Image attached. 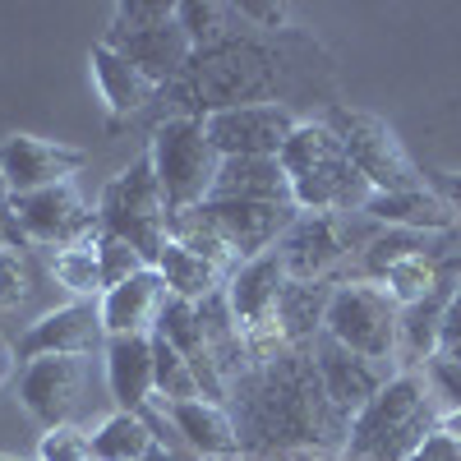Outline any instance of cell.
Instances as JSON below:
<instances>
[{"label": "cell", "mask_w": 461, "mask_h": 461, "mask_svg": "<svg viewBox=\"0 0 461 461\" xmlns=\"http://www.w3.org/2000/svg\"><path fill=\"white\" fill-rule=\"evenodd\" d=\"M300 97H337V74L328 51L295 28L286 32H254L236 28L217 47L194 51L185 74L162 88L167 115H194L208 121L230 106H291Z\"/></svg>", "instance_id": "6da1fadb"}, {"label": "cell", "mask_w": 461, "mask_h": 461, "mask_svg": "<svg viewBox=\"0 0 461 461\" xmlns=\"http://www.w3.org/2000/svg\"><path fill=\"white\" fill-rule=\"evenodd\" d=\"M226 411L245 461H337L351 434V420L323 393L314 356L295 346L230 383Z\"/></svg>", "instance_id": "7a4b0ae2"}, {"label": "cell", "mask_w": 461, "mask_h": 461, "mask_svg": "<svg viewBox=\"0 0 461 461\" xmlns=\"http://www.w3.org/2000/svg\"><path fill=\"white\" fill-rule=\"evenodd\" d=\"M438 402L425 369H402L383 393L351 420V434L337 461H411V452L438 429Z\"/></svg>", "instance_id": "3957f363"}, {"label": "cell", "mask_w": 461, "mask_h": 461, "mask_svg": "<svg viewBox=\"0 0 461 461\" xmlns=\"http://www.w3.org/2000/svg\"><path fill=\"white\" fill-rule=\"evenodd\" d=\"M282 171L291 180V199L300 212H365L374 199L369 180L351 167L337 134L319 121H300L282 148Z\"/></svg>", "instance_id": "277c9868"}, {"label": "cell", "mask_w": 461, "mask_h": 461, "mask_svg": "<svg viewBox=\"0 0 461 461\" xmlns=\"http://www.w3.org/2000/svg\"><path fill=\"white\" fill-rule=\"evenodd\" d=\"M167 199H162V185H158V171H152V158L139 152L130 167H121L102 199H97V226L102 236H115L143 254L148 267H158L162 249H167Z\"/></svg>", "instance_id": "5b68a950"}, {"label": "cell", "mask_w": 461, "mask_h": 461, "mask_svg": "<svg viewBox=\"0 0 461 461\" xmlns=\"http://www.w3.org/2000/svg\"><path fill=\"white\" fill-rule=\"evenodd\" d=\"M148 158H152V171H158L167 212H185V208H199L212 199L221 152L212 148L203 121H194V115L158 121L148 139Z\"/></svg>", "instance_id": "8992f818"}, {"label": "cell", "mask_w": 461, "mask_h": 461, "mask_svg": "<svg viewBox=\"0 0 461 461\" xmlns=\"http://www.w3.org/2000/svg\"><path fill=\"white\" fill-rule=\"evenodd\" d=\"M323 125L337 134V143L346 148L351 167L369 180L374 194H411V189H425V171L411 162L406 143L397 139V130L383 115L332 102L323 111Z\"/></svg>", "instance_id": "52a82bcc"}, {"label": "cell", "mask_w": 461, "mask_h": 461, "mask_svg": "<svg viewBox=\"0 0 461 461\" xmlns=\"http://www.w3.org/2000/svg\"><path fill=\"white\" fill-rule=\"evenodd\" d=\"M397 328H402V304L383 291L378 282H337L328 314H323V337L356 351L374 365H388L397 356Z\"/></svg>", "instance_id": "ba28073f"}, {"label": "cell", "mask_w": 461, "mask_h": 461, "mask_svg": "<svg viewBox=\"0 0 461 461\" xmlns=\"http://www.w3.org/2000/svg\"><path fill=\"white\" fill-rule=\"evenodd\" d=\"M365 212H300L286 236L277 240V258L286 267L291 282H328L332 267H341L356 254V245L365 249L378 230L360 226Z\"/></svg>", "instance_id": "9c48e42d"}, {"label": "cell", "mask_w": 461, "mask_h": 461, "mask_svg": "<svg viewBox=\"0 0 461 461\" xmlns=\"http://www.w3.org/2000/svg\"><path fill=\"white\" fill-rule=\"evenodd\" d=\"M19 230L28 245H47V249H74V245H93L102 236L97 208L79 199L74 180L51 185V189H32V194H14L10 203Z\"/></svg>", "instance_id": "30bf717a"}, {"label": "cell", "mask_w": 461, "mask_h": 461, "mask_svg": "<svg viewBox=\"0 0 461 461\" xmlns=\"http://www.w3.org/2000/svg\"><path fill=\"white\" fill-rule=\"evenodd\" d=\"M194 212L240 263L277 249L286 226L300 217V208H286V203H240V199H208Z\"/></svg>", "instance_id": "8fae6325"}, {"label": "cell", "mask_w": 461, "mask_h": 461, "mask_svg": "<svg viewBox=\"0 0 461 461\" xmlns=\"http://www.w3.org/2000/svg\"><path fill=\"white\" fill-rule=\"evenodd\" d=\"M300 115L291 106H230L203 121L221 158H282Z\"/></svg>", "instance_id": "7c38bea8"}, {"label": "cell", "mask_w": 461, "mask_h": 461, "mask_svg": "<svg viewBox=\"0 0 461 461\" xmlns=\"http://www.w3.org/2000/svg\"><path fill=\"white\" fill-rule=\"evenodd\" d=\"M93 158L74 143L37 139V134H10L0 143V180L10 185V194H32V189H51L74 180Z\"/></svg>", "instance_id": "4fadbf2b"}, {"label": "cell", "mask_w": 461, "mask_h": 461, "mask_svg": "<svg viewBox=\"0 0 461 461\" xmlns=\"http://www.w3.org/2000/svg\"><path fill=\"white\" fill-rule=\"evenodd\" d=\"M19 360H42V356H97L106 351V328L97 300H69L60 310H47L42 319H32L28 332L14 341Z\"/></svg>", "instance_id": "5bb4252c"}, {"label": "cell", "mask_w": 461, "mask_h": 461, "mask_svg": "<svg viewBox=\"0 0 461 461\" xmlns=\"http://www.w3.org/2000/svg\"><path fill=\"white\" fill-rule=\"evenodd\" d=\"M23 411L37 420L42 429H60L69 425L74 406H79V388H84V360L79 356H42L28 360L14 378Z\"/></svg>", "instance_id": "9a60e30c"}, {"label": "cell", "mask_w": 461, "mask_h": 461, "mask_svg": "<svg viewBox=\"0 0 461 461\" xmlns=\"http://www.w3.org/2000/svg\"><path fill=\"white\" fill-rule=\"evenodd\" d=\"M310 356H314V369L323 378V393L332 397V406L346 415V420H356L378 393H383V383H388V365H374L356 351H346V346H337L332 337H319L310 346Z\"/></svg>", "instance_id": "2e32d148"}, {"label": "cell", "mask_w": 461, "mask_h": 461, "mask_svg": "<svg viewBox=\"0 0 461 461\" xmlns=\"http://www.w3.org/2000/svg\"><path fill=\"white\" fill-rule=\"evenodd\" d=\"M167 300H171V291H167L158 267H143V273H134L130 282L111 286L97 300L106 337H152L158 332L162 310H167Z\"/></svg>", "instance_id": "e0dca14e"}, {"label": "cell", "mask_w": 461, "mask_h": 461, "mask_svg": "<svg viewBox=\"0 0 461 461\" xmlns=\"http://www.w3.org/2000/svg\"><path fill=\"white\" fill-rule=\"evenodd\" d=\"M88 65H93V79H97V93H102V106H106L111 130L130 125L148 102L162 97L158 84L143 79V74H139L121 51H115V47H106V42H97V47L88 51Z\"/></svg>", "instance_id": "ac0fdd59"}, {"label": "cell", "mask_w": 461, "mask_h": 461, "mask_svg": "<svg viewBox=\"0 0 461 461\" xmlns=\"http://www.w3.org/2000/svg\"><path fill=\"white\" fill-rule=\"evenodd\" d=\"M106 47H115L158 88H171L185 74V65L194 60V42H189V32L180 28V19H171L162 28H148V32H134V37H121V42H106Z\"/></svg>", "instance_id": "d6986e66"}, {"label": "cell", "mask_w": 461, "mask_h": 461, "mask_svg": "<svg viewBox=\"0 0 461 461\" xmlns=\"http://www.w3.org/2000/svg\"><path fill=\"white\" fill-rule=\"evenodd\" d=\"M106 388L115 397V411H134L158 397L152 393V337H106Z\"/></svg>", "instance_id": "ffe728a7"}, {"label": "cell", "mask_w": 461, "mask_h": 461, "mask_svg": "<svg viewBox=\"0 0 461 461\" xmlns=\"http://www.w3.org/2000/svg\"><path fill=\"white\" fill-rule=\"evenodd\" d=\"M167 420L180 429V438L194 447L199 456L208 461H236L245 456L240 452V434H236V420H230V411L221 402H180V406H167Z\"/></svg>", "instance_id": "44dd1931"}, {"label": "cell", "mask_w": 461, "mask_h": 461, "mask_svg": "<svg viewBox=\"0 0 461 461\" xmlns=\"http://www.w3.org/2000/svg\"><path fill=\"white\" fill-rule=\"evenodd\" d=\"M212 199H240V203H286L291 199V180L282 171L277 158H221L217 185H212Z\"/></svg>", "instance_id": "7402d4cb"}, {"label": "cell", "mask_w": 461, "mask_h": 461, "mask_svg": "<svg viewBox=\"0 0 461 461\" xmlns=\"http://www.w3.org/2000/svg\"><path fill=\"white\" fill-rule=\"evenodd\" d=\"M365 217L383 221V226H397V230H429V236L456 230V212L434 194V185L411 189V194H374L365 203Z\"/></svg>", "instance_id": "603a6c76"}, {"label": "cell", "mask_w": 461, "mask_h": 461, "mask_svg": "<svg viewBox=\"0 0 461 461\" xmlns=\"http://www.w3.org/2000/svg\"><path fill=\"white\" fill-rule=\"evenodd\" d=\"M332 286L337 282H286V291L277 300V323H282L286 346L310 351V346L323 337V314H328Z\"/></svg>", "instance_id": "cb8c5ba5"}, {"label": "cell", "mask_w": 461, "mask_h": 461, "mask_svg": "<svg viewBox=\"0 0 461 461\" xmlns=\"http://www.w3.org/2000/svg\"><path fill=\"white\" fill-rule=\"evenodd\" d=\"M158 273H162L167 291H171L176 300H189V304H203L208 295L226 291V282H230L217 263H208L203 254L185 249V245H176V240H167V249H162V258H158Z\"/></svg>", "instance_id": "d4e9b609"}, {"label": "cell", "mask_w": 461, "mask_h": 461, "mask_svg": "<svg viewBox=\"0 0 461 461\" xmlns=\"http://www.w3.org/2000/svg\"><path fill=\"white\" fill-rule=\"evenodd\" d=\"M158 438H152L148 420L134 415V411H111L102 425L93 429V452L97 461H143Z\"/></svg>", "instance_id": "484cf974"}, {"label": "cell", "mask_w": 461, "mask_h": 461, "mask_svg": "<svg viewBox=\"0 0 461 461\" xmlns=\"http://www.w3.org/2000/svg\"><path fill=\"white\" fill-rule=\"evenodd\" d=\"M152 393H158V402H167V406H180V402H208L199 374L189 369V360L176 351L167 337H158V332H152Z\"/></svg>", "instance_id": "4316f807"}, {"label": "cell", "mask_w": 461, "mask_h": 461, "mask_svg": "<svg viewBox=\"0 0 461 461\" xmlns=\"http://www.w3.org/2000/svg\"><path fill=\"white\" fill-rule=\"evenodd\" d=\"M51 277L74 300H102L106 295V282H102V263H97V240L93 245H74V249H56Z\"/></svg>", "instance_id": "83f0119b"}, {"label": "cell", "mask_w": 461, "mask_h": 461, "mask_svg": "<svg viewBox=\"0 0 461 461\" xmlns=\"http://www.w3.org/2000/svg\"><path fill=\"white\" fill-rule=\"evenodd\" d=\"M176 19L180 28L189 32V42H194V51L203 47H217L221 37L236 32V5H221V0H180L176 5Z\"/></svg>", "instance_id": "f1b7e54d"}, {"label": "cell", "mask_w": 461, "mask_h": 461, "mask_svg": "<svg viewBox=\"0 0 461 461\" xmlns=\"http://www.w3.org/2000/svg\"><path fill=\"white\" fill-rule=\"evenodd\" d=\"M37 295V263L19 245H0V310L19 314Z\"/></svg>", "instance_id": "f546056e"}, {"label": "cell", "mask_w": 461, "mask_h": 461, "mask_svg": "<svg viewBox=\"0 0 461 461\" xmlns=\"http://www.w3.org/2000/svg\"><path fill=\"white\" fill-rule=\"evenodd\" d=\"M171 19H176V5H167V0H121V5H111V23L102 42H121V37L162 28Z\"/></svg>", "instance_id": "4dcf8cb0"}, {"label": "cell", "mask_w": 461, "mask_h": 461, "mask_svg": "<svg viewBox=\"0 0 461 461\" xmlns=\"http://www.w3.org/2000/svg\"><path fill=\"white\" fill-rule=\"evenodd\" d=\"M97 263H102V282H106V291L111 286H121V282H130L134 273H143V254L134 249V245H125V240H115V236H97Z\"/></svg>", "instance_id": "1f68e13d"}, {"label": "cell", "mask_w": 461, "mask_h": 461, "mask_svg": "<svg viewBox=\"0 0 461 461\" xmlns=\"http://www.w3.org/2000/svg\"><path fill=\"white\" fill-rule=\"evenodd\" d=\"M37 461H97L93 434L88 429H74V425L47 429L42 434V447H37Z\"/></svg>", "instance_id": "d6a6232c"}, {"label": "cell", "mask_w": 461, "mask_h": 461, "mask_svg": "<svg viewBox=\"0 0 461 461\" xmlns=\"http://www.w3.org/2000/svg\"><path fill=\"white\" fill-rule=\"evenodd\" d=\"M236 5V19L254 32H286L291 23V5H282V0H230Z\"/></svg>", "instance_id": "836d02e7"}, {"label": "cell", "mask_w": 461, "mask_h": 461, "mask_svg": "<svg viewBox=\"0 0 461 461\" xmlns=\"http://www.w3.org/2000/svg\"><path fill=\"white\" fill-rule=\"evenodd\" d=\"M425 378H429V393H434L438 411H461V360L434 356L425 365Z\"/></svg>", "instance_id": "e575fe53"}, {"label": "cell", "mask_w": 461, "mask_h": 461, "mask_svg": "<svg viewBox=\"0 0 461 461\" xmlns=\"http://www.w3.org/2000/svg\"><path fill=\"white\" fill-rule=\"evenodd\" d=\"M438 356H443V360H461V282H456V291L447 295V310H443Z\"/></svg>", "instance_id": "d590c367"}, {"label": "cell", "mask_w": 461, "mask_h": 461, "mask_svg": "<svg viewBox=\"0 0 461 461\" xmlns=\"http://www.w3.org/2000/svg\"><path fill=\"white\" fill-rule=\"evenodd\" d=\"M411 461H461V443H456L452 434L434 429L425 443H420V447L411 452Z\"/></svg>", "instance_id": "8d00e7d4"}, {"label": "cell", "mask_w": 461, "mask_h": 461, "mask_svg": "<svg viewBox=\"0 0 461 461\" xmlns=\"http://www.w3.org/2000/svg\"><path fill=\"white\" fill-rule=\"evenodd\" d=\"M10 203H14V194H10V185L0 180V245H19V249H32V245L23 240V230H19V221H14Z\"/></svg>", "instance_id": "74e56055"}, {"label": "cell", "mask_w": 461, "mask_h": 461, "mask_svg": "<svg viewBox=\"0 0 461 461\" xmlns=\"http://www.w3.org/2000/svg\"><path fill=\"white\" fill-rule=\"evenodd\" d=\"M434 194L456 212V221H461V171H434Z\"/></svg>", "instance_id": "f35d334b"}, {"label": "cell", "mask_w": 461, "mask_h": 461, "mask_svg": "<svg viewBox=\"0 0 461 461\" xmlns=\"http://www.w3.org/2000/svg\"><path fill=\"white\" fill-rule=\"evenodd\" d=\"M14 378H19V346L0 332V388H10Z\"/></svg>", "instance_id": "ab89813d"}, {"label": "cell", "mask_w": 461, "mask_h": 461, "mask_svg": "<svg viewBox=\"0 0 461 461\" xmlns=\"http://www.w3.org/2000/svg\"><path fill=\"white\" fill-rule=\"evenodd\" d=\"M438 429L452 434V438L461 443V411H443V415H438Z\"/></svg>", "instance_id": "60d3db41"}, {"label": "cell", "mask_w": 461, "mask_h": 461, "mask_svg": "<svg viewBox=\"0 0 461 461\" xmlns=\"http://www.w3.org/2000/svg\"><path fill=\"white\" fill-rule=\"evenodd\" d=\"M0 461H23V456H0Z\"/></svg>", "instance_id": "b9f144b4"}]
</instances>
